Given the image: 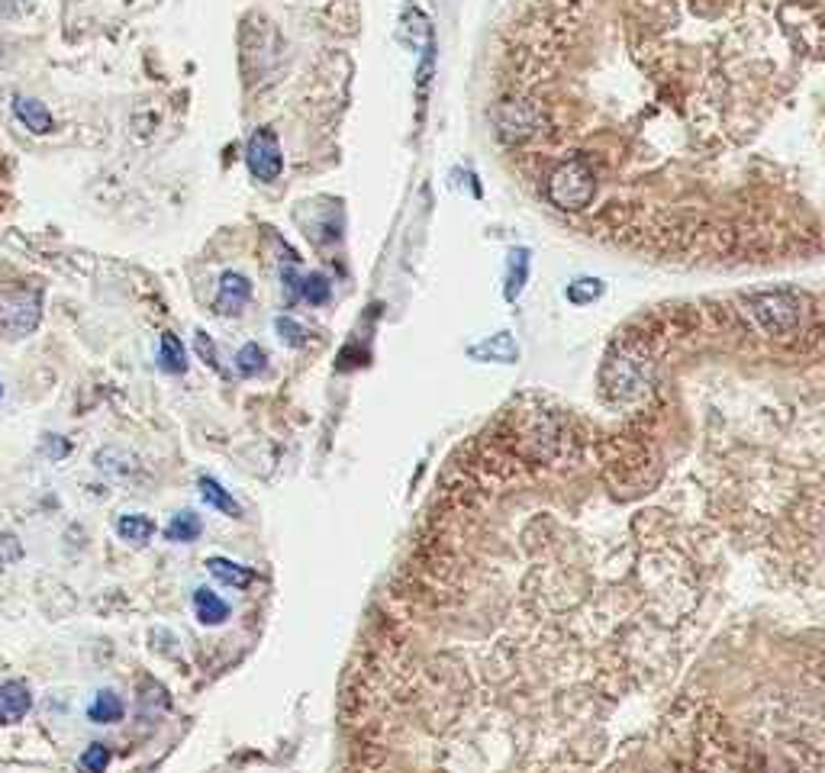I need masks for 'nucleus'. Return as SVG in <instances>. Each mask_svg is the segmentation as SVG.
Masks as SVG:
<instances>
[{
  "label": "nucleus",
  "mask_w": 825,
  "mask_h": 773,
  "mask_svg": "<svg viewBox=\"0 0 825 773\" xmlns=\"http://www.w3.org/2000/svg\"><path fill=\"white\" fill-rule=\"evenodd\" d=\"M297 294L307 300V303H313V306H323L332 297V287H329V281H326L323 274H307V277H300Z\"/></svg>",
  "instance_id": "dca6fc26"
},
{
  "label": "nucleus",
  "mask_w": 825,
  "mask_h": 773,
  "mask_svg": "<svg viewBox=\"0 0 825 773\" xmlns=\"http://www.w3.org/2000/svg\"><path fill=\"white\" fill-rule=\"evenodd\" d=\"M252 300V281L239 271H226L220 277V287H216L213 297V313L216 316H239Z\"/></svg>",
  "instance_id": "20e7f679"
},
{
  "label": "nucleus",
  "mask_w": 825,
  "mask_h": 773,
  "mask_svg": "<svg viewBox=\"0 0 825 773\" xmlns=\"http://www.w3.org/2000/svg\"><path fill=\"white\" fill-rule=\"evenodd\" d=\"M13 116H17V123L30 129L33 136H49L52 129H55L52 110L42 104V100H36V97L13 94Z\"/></svg>",
  "instance_id": "423d86ee"
},
{
  "label": "nucleus",
  "mask_w": 825,
  "mask_h": 773,
  "mask_svg": "<svg viewBox=\"0 0 825 773\" xmlns=\"http://www.w3.org/2000/svg\"><path fill=\"white\" fill-rule=\"evenodd\" d=\"M191 603H194L197 622L210 625V629H216V625H226L229 616H233V606H229L223 596L216 590H210V587H197L194 596H191Z\"/></svg>",
  "instance_id": "0eeeda50"
},
{
  "label": "nucleus",
  "mask_w": 825,
  "mask_h": 773,
  "mask_svg": "<svg viewBox=\"0 0 825 773\" xmlns=\"http://www.w3.org/2000/svg\"><path fill=\"white\" fill-rule=\"evenodd\" d=\"M233 368L239 377H258L268 371V352L258 342H245L236 358H233Z\"/></svg>",
  "instance_id": "4468645a"
},
{
  "label": "nucleus",
  "mask_w": 825,
  "mask_h": 773,
  "mask_svg": "<svg viewBox=\"0 0 825 773\" xmlns=\"http://www.w3.org/2000/svg\"><path fill=\"white\" fill-rule=\"evenodd\" d=\"M526 277H529V258H526V252H519V249H516V252H513V258H510V281H506L510 287H506V297L513 300V297L519 294V287H523Z\"/></svg>",
  "instance_id": "6ab92c4d"
},
{
  "label": "nucleus",
  "mask_w": 825,
  "mask_h": 773,
  "mask_svg": "<svg viewBox=\"0 0 825 773\" xmlns=\"http://www.w3.org/2000/svg\"><path fill=\"white\" fill-rule=\"evenodd\" d=\"M0 400H4V384H0Z\"/></svg>",
  "instance_id": "412c9836"
},
{
  "label": "nucleus",
  "mask_w": 825,
  "mask_h": 773,
  "mask_svg": "<svg viewBox=\"0 0 825 773\" xmlns=\"http://www.w3.org/2000/svg\"><path fill=\"white\" fill-rule=\"evenodd\" d=\"M197 490H200V500H204L210 509H216V513H223V516H229V519H242L245 513H242V506H239V500L233 497V493H229L220 480L216 477H197Z\"/></svg>",
  "instance_id": "9d476101"
},
{
  "label": "nucleus",
  "mask_w": 825,
  "mask_h": 773,
  "mask_svg": "<svg viewBox=\"0 0 825 773\" xmlns=\"http://www.w3.org/2000/svg\"><path fill=\"white\" fill-rule=\"evenodd\" d=\"M113 529H117L120 542L133 545V548H142V545L152 542L155 519L149 513H123V516H117V522H113Z\"/></svg>",
  "instance_id": "9b49d317"
},
{
  "label": "nucleus",
  "mask_w": 825,
  "mask_h": 773,
  "mask_svg": "<svg viewBox=\"0 0 825 773\" xmlns=\"http://www.w3.org/2000/svg\"><path fill=\"white\" fill-rule=\"evenodd\" d=\"M500 162L577 236L677 265L825 255V0H519Z\"/></svg>",
  "instance_id": "f257e3e1"
},
{
  "label": "nucleus",
  "mask_w": 825,
  "mask_h": 773,
  "mask_svg": "<svg viewBox=\"0 0 825 773\" xmlns=\"http://www.w3.org/2000/svg\"><path fill=\"white\" fill-rule=\"evenodd\" d=\"M110 757H113L110 745H104V741H91V745L81 751L78 767H81V773H107Z\"/></svg>",
  "instance_id": "2eb2a0df"
},
{
  "label": "nucleus",
  "mask_w": 825,
  "mask_h": 773,
  "mask_svg": "<svg viewBox=\"0 0 825 773\" xmlns=\"http://www.w3.org/2000/svg\"><path fill=\"white\" fill-rule=\"evenodd\" d=\"M158 368L165 374H187V352L175 332H162L158 339Z\"/></svg>",
  "instance_id": "ddd939ff"
},
{
  "label": "nucleus",
  "mask_w": 825,
  "mask_h": 773,
  "mask_svg": "<svg viewBox=\"0 0 825 773\" xmlns=\"http://www.w3.org/2000/svg\"><path fill=\"white\" fill-rule=\"evenodd\" d=\"M33 709V690L23 680H4L0 683V725H17L30 716Z\"/></svg>",
  "instance_id": "39448f33"
},
{
  "label": "nucleus",
  "mask_w": 825,
  "mask_h": 773,
  "mask_svg": "<svg viewBox=\"0 0 825 773\" xmlns=\"http://www.w3.org/2000/svg\"><path fill=\"white\" fill-rule=\"evenodd\" d=\"M39 294H10L0 300V332H7L10 339H23V335H30L36 326H39Z\"/></svg>",
  "instance_id": "7ed1b4c3"
},
{
  "label": "nucleus",
  "mask_w": 825,
  "mask_h": 773,
  "mask_svg": "<svg viewBox=\"0 0 825 773\" xmlns=\"http://www.w3.org/2000/svg\"><path fill=\"white\" fill-rule=\"evenodd\" d=\"M207 571H210L213 580H220L223 587H233V590H249L255 583V571L249 564L223 558V554H213V558H207Z\"/></svg>",
  "instance_id": "1a4fd4ad"
},
{
  "label": "nucleus",
  "mask_w": 825,
  "mask_h": 773,
  "mask_svg": "<svg viewBox=\"0 0 825 773\" xmlns=\"http://www.w3.org/2000/svg\"><path fill=\"white\" fill-rule=\"evenodd\" d=\"M84 716H88L91 725H117L126 716V703H123V696L117 690L104 687V690H97L88 699V709H84Z\"/></svg>",
  "instance_id": "6e6552de"
},
{
  "label": "nucleus",
  "mask_w": 825,
  "mask_h": 773,
  "mask_svg": "<svg viewBox=\"0 0 825 773\" xmlns=\"http://www.w3.org/2000/svg\"><path fill=\"white\" fill-rule=\"evenodd\" d=\"M603 294V284L600 281H593V277H587V281H577V284H571V290H568V297H571V303H593Z\"/></svg>",
  "instance_id": "aec40b11"
},
{
  "label": "nucleus",
  "mask_w": 825,
  "mask_h": 773,
  "mask_svg": "<svg viewBox=\"0 0 825 773\" xmlns=\"http://www.w3.org/2000/svg\"><path fill=\"white\" fill-rule=\"evenodd\" d=\"M274 332H278L281 342L291 345V348H297V345L307 342V329H303V326L297 323V319H291V316H278V319H274Z\"/></svg>",
  "instance_id": "f3484780"
},
{
  "label": "nucleus",
  "mask_w": 825,
  "mask_h": 773,
  "mask_svg": "<svg viewBox=\"0 0 825 773\" xmlns=\"http://www.w3.org/2000/svg\"><path fill=\"white\" fill-rule=\"evenodd\" d=\"M200 535H204V519H200L194 509H181V513H175L165 525V538L171 545H191Z\"/></svg>",
  "instance_id": "f8f14e48"
},
{
  "label": "nucleus",
  "mask_w": 825,
  "mask_h": 773,
  "mask_svg": "<svg viewBox=\"0 0 825 773\" xmlns=\"http://www.w3.org/2000/svg\"><path fill=\"white\" fill-rule=\"evenodd\" d=\"M194 352H197V358H200V361L210 364L213 371H220V374H223V364H220V352H216V342L210 339V335H207L204 329H197V332H194Z\"/></svg>",
  "instance_id": "a211bd4d"
},
{
  "label": "nucleus",
  "mask_w": 825,
  "mask_h": 773,
  "mask_svg": "<svg viewBox=\"0 0 825 773\" xmlns=\"http://www.w3.org/2000/svg\"><path fill=\"white\" fill-rule=\"evenodd\" d=\"M245 168L255 181L262 184H274L284 174V152H281V142H278V133L268 126H258L252 129L249 142H245Z\"/></svg>",
  "instance_id": "f03ea898"
}]
</instances>
